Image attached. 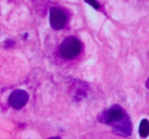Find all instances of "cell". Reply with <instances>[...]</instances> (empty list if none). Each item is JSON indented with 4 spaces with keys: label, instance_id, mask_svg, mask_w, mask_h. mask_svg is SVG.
<instances>
[{
    "label": "cell",
    "instance_id": "cell-1",
    "mask_svg": "<svg viewBox=\"0 0 149 139\" xmlns=\"http://www.w3.org/2000/svg\"><path fill=\"white\" fill-rule=\"evenodd\" d=\"M127 116L125 110L118 104H114L109 108L103 110L97 116L99 122L113 125L115 123L121 121Z\"/></svg>",
    "mask_w": 149,
    "mask_h": 139
},
{
    "label": "cell",
    "instance_id": "cell-2",
    "mask_svg": "<svg viewBox=\"0 0 149 139\" xmlns=\"http://www.w3.org/2000/svg\"><path fill=\"white\" fill-rule=\"evenodd\" d=\"M81 45L79 40L74 36L67 37L60 46V54L64 59H72L81 52Z\"/></svg>",
    "mask_w": 149,
    "mask_h": 139
},
{
    "label": "cell",
    "instance_id": "cell-3",
    "mask_svg": "<svg viewBox=\"0 0 149 139\" xmlns=\"http://www.w3.org/2000/svg\"><path fill=\"white\" fill-rule=\"evenodd\" d=\"M67 22V15L65 12L58 7H52L49 10V23L51 28L59 30L65 27Z\"/></svg>",
    "mask_w": 149,
    "mask_h": 139
},
{
    "label": "cell",
    "instance_id": "cell-4",
    "mask_svg": "<svg viewBox=\"0 0 149 139\" xmlns=\"http://www.w3.org/2000/svg\"><path fill=\"white\" fill-rule=\"evenodd\" d=\"M29 99V95L23 90H15L9 97V104L13 108L15 109H20L23 108Z\"/></svg>",
    "mask_w": 149,
    "mask_h": 139
},
{
    "label": "cell",
    "instance_id": "cell-5",
    "mask_svg": "<svg viewBox=\"0 0 149 139\" xmlns=\"http://www.w3.org/2000/svg\"><path fill=\"white\" fill-rule=\"evenodd\" d=\"M111 126L113 127V133L118 136L128 137L132 134V123L127 114L121 121L115 123Z\"/></svg>",
    "mask_w": 149,
    "mask_h": 139
},
{
    "label": "cell",
    "instance_id": "cell-6",
    "mask_svg": "<svg viewBox=\"0 0 149 139\" xmlns=\"http://www.w3.org/2000/svg\"><path fill=\"white\" fill-rule=\"evenodd\" d=\"M139 134L141 138H146L149 135V121L147 119L141 120L139 126Z\"/></svg>",
    "mask_w": 149,
    "mask_h": 139
},
{
    "label": "cell",
    "instance_id": "cell-7",
    "mask_svg": "<svg viewBox=\"0 0 149 139\" xmlns=\"http://www.w3.org/2000/svg\"><path fill=\"white\" fill-rule=\"evenodd\" d=\"M85 2H87V4H89L90 5H91L93 8H95V10H98L100 9V5L98 2H97L96 0H84Z\"/></svg>",
    "mask_w": 149,
    "mask_h": 139
},
{
    "label": "cell",
    "instance_id": "cell-8",
    "mask_svg": "<svg viewBox=\"0 0 149 139\" xmlns=\"http://www.w3.org/2000/svg\"><path fill=\"white\" fill-rule=\"evenodd\" d=\"M15 46V42L13 41H5V48H13Z\"/></svg>",
    "mask_w": 149,
    "mask_h": 139
},
{
    "label": "cell",
    "instance_id": "cell-9",
    "mask_svg": "<svg viewBox=\"0 0 149 139\" xmlns=\"http://www.w3.org/2000/svg\"><path fill=\"white\" fill-rule=\"evenodd\" d=\"M146 87L149 89V78L148 80H147L146 83Z\"/></svg>",
    "mask_w": 149,
    "mask_h": 139
},
{
    "label": "cell",
    "instance_id": "cell-10",
    "mask_svg": "<svg viewBox=\"0 0 149 139\" xmlns=\"http://www.w3.org/2000/svg\"><path fill=\"white\" fill-rule=\"evenodd\" d=\"M48 139H61L60 137H51Z\"/></svg>",
    "mask_w": 149,
    "mask_h": 139
}]
</instances>
